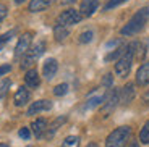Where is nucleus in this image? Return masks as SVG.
Wrapping results in <instances>:
<instances>
[{"mask_svg":"<svg viewBox=\"0 0 149 147\" xmlns=\"http://www.w3.org/2000/svg\"><path fill=\"white\" fill-rule=\"evenodd\" d=\"M148 19H149V7L139 8V10L131 16L130 21L122 28V34L123 36H134V34H138L139 31L144 29Z\"/></svg>","mask_w":149,"mask_h":147,"instance_id":"f257e3e1","label":"nucleus"},{"mask_svg":"<svg viewBox=\"0 0 149 147\" xmlns=\"http://www.w3.org/2000/svg\"><path fill=\"white\" fill-rule=\"evenodd\" d=\"M134 49H136V44L127 45V49H125V52L122 53V57L117 60V63H115V73L118 74L120 78H127L128 73H130L131 63H133Z\"/></svg>","mask_w":149,"mask_h":147,"instance_id":"f03ea898","label":"nucleus"},{"mask_svg":"<svg viewBox=\"0 0 149 147\" xmlns=\"http://www.w3.org/2000/svg\"><path fill=\"white\" fill-rule=\"evenodd\" d=\"M130 137H131L130 126H120L109 134L107 141H105V147H125L127 142L130 141Z\"/></svg>","mask_w":149,"mask_h":147,"instance_id":"7ed1b4c3","label":"nucleus"},{"mask_svg":"<svg viewBox=\"0 0 149 147\" xmlns=\"http://www.w3.org/2000/svg\"><path fill=\"white\" fill-rule=\"evenodd\" d=\"M44 50H45V44H44V42H37L34 47H31L29 50L24 53V57H23V62H21V68H23V70H26V68L33 66L34 63H36V60L44 53Z\"/></svg>","mask_w":149,"mask_h":147,"instance_id":"20e7f679","label":"nucleus"},{"mask_svg":"<svg viewBox=\"0 0 149 147\" xmlns=\"http://www.w3.org/2000/svg\"><path fill=\"white\" fill-rule=\"evenodd\" d=\"M102 102H104V103H102L101 112H102L104 116H107V115L112 113V112L115 110V107L118 105V102H120V92L117 91V89H112L110 92L105 94V97H104Z\"/></svg>","mask_w":149,"mask_h":147,"instance_id":"39448f33","label":"nucleus"},{"mask_svg":"<svg viewBox=\"0 0 149 147\" xmlns=\"http://www.w3.org/2000/svg\"><path fill=\"white\" fill-rule=\"evenodd\" d=\"M81 13L76 10H73V8H70V10H65L62 11L58 15V18H57V24L58 26H63V28H68V26H73L76 24V23L81 21Z\"/></svg>","mask_w":149,"mask_h":147,"instance_id":"423d86ee","label":"nucleus"},{"mask_svg":"<svg viewBox=\"0 0 149 147\" xmlns=\"http://www.w3.org/2000/svg\"><path fill=\"white\" fill-rule=\"evenodd\" d=\"M31 41H33V34L31 33H24L18 39V44H16V47H15V57L16 58L23 57L31 49Z\"/></svg>","mask_w":149,"mask_h":147,"instance_id":"0eeeda50","label":"nucleus"},{"mask_svg":"<svg viewBox=\"0 0 149 147\" xmlns=\"http://www.w3.org/2000/svg\"><path fill=\"white\" fill-rule=\"evenodd\" d=\"M136 84L138 86H148L149 84V58L139 66L136 73Z\"/></svg>","mask_w":149,"mask_h":147,"instance_id":"6e6552de","label":"nucleus"},{"mask_svg":"<svg viewBox=\"0 0 149 147\" xmlns=\"http://www.w3.org/2000/svg\"><path fill=\"white\" fill-rule=\"evenodd\" d=\"M57 70H58V63L55 58H47L42 65V73H44L45 79H52L57 74Z\"/></svg>","mask_w":149,"mask_h":147,"instance_id":"1a4fd4ad","label":"nucleus"},{"mask_svg":"<svg viewBox=\"0 0 149 147\" xmlns=\"http://www.w3.org/2000/svg\"><path fill=\"white\" fill-rule=\"evenodd\" d=\"M50 108H52V102H50V100H37V102L31 103V107L28 108L26 113L31 116V115H36V113H39V112H47V110H50Z\"/></svg>","mask_w":149,"mask_h":147,"instance_id":"9d476101","label":"nucleus"},{"mask_svg":"<svg viewBox=\"0 0 149 147\" xmlns=\"http://www.w3.org/2000/svg\"><path fill=\"white\" fill-rule=\"evenodd\" d=\"M99 3H101V0H81V8H79L81 16H91V15H94V11L97 10Z\"/></svg>","mask_w":149,"mask_h":147,"instance_id":"9b49d317","label":"nucleus"},{"mask_svg":"<svg viewBox=\"0 0 149 147\" xmlns=\"http://www.w3.org/2000/svg\"><path fill=\"white\" fill-rule=\"evenodd\" d=\"M133 99H134V84L133 83H128L122 89V92H120V103L122 105H128Z\"/></svg>","mask_w":149,"mask_h":147,"instance_id":"f8f14e48","label":"nucleus"},{"mask_svg":"<svg viewBox=\"0 0 149 147\" xmlns=\"http://www.w3.org/2000/svg\"><path fill=\"white\" fill-rule=\"evenodd\" d=\"M29 99H31V92L26 87H18V91L15 92V99L13 100H15L16 107H23L29 102Z\"/></svg>","mask_w":149,"mask_h":147,"instance_id":"ddd939ff","label":"nucleus"},{"mask_svg":"<svg viewBox=\"0 0 149 147\" xmlns=\"http://www.w3.org/2000/svg\"><path fill=\"white\" fill-rule=\"evenodd\" d=\"M31 129H33V132H34L36 137H42L45 134V131H47V120H44V118L34 120L33 125H31Z\"/></svg>","mask_w":149,"mask_h":147,"instance_id":"4468645a","label":"nucleus"},{"mask_svg":"<svg viewBox=\"0 0 149 147\" xmlns=\"http://www.w3.org/2000/svg\"><path fill=\"white\" fill-rule=\"evenodd\" d=\"M24 83H26V86H28V87H31V89L39 87V84H41V79H39V74H37V71L34 70V68H31L29 71H26Z\"/></svg>","mask_w":149,"mask_h":147,"instance_id":"2eb2a0df","label":"nucleus"},{"mask_svg":"<svg viewBox=\"0 0 149 147\" xmlns=\"http://www.w3.org/2000/svg\"><path fill=\"white\" fill-rule=\"evenodd\" d=\"M52 2H54V0H31L29 11H31V13L42 11V10H45V8L50 7V3H52Z\"/></svg>","mask_w":149,"mask_h":147,"instance_id":"dca6fc26","label":"nucleus"},{"mask_svg":"<svg viewBox=\"0 0 149 147\" xmlns=\"http://www.w3.org/2000/svg\"><path fill=\"white\" fill-rule=\"evenodd\" d=\"M65 121H67V116H58L55 121L50 125V128H47V131H45V136H47V137H52L54 134H55V131H57V129H58L62 125H63Z\"/></svg>","mask_w":149,"mask_h":147,"instance_id":"f3484780","label":"nucleus"},{"mask_svg":"<svg viewBox=\"0 0 149 147\" xmlns=\"http://www.w3.org/2000/svg\"><path fill=\"white\" fill-rule=\"evenodd\" d=\"M54 34H55V39H57V41L62 42L70 33H68L67 28H63V26H58V24H57L55 28H54Z\"/></svg>","mask_w":149,"mask_h":147,"instance_id":"a211bd4d","label":"nucleus"},{"mask_svg":"<svg viewBox=\"0 0 149 147\" xmlns=\"http://www.w3.org/2000/svg\"><path fill=\"white\" fill-rule=\"evenodd\" d=\"M139 141L143 144H149V121H146L141 131H139Z\"/></svg>","mask_w":149,"mask_h":147,"instance_id":"6ab92c4d","label":"nucleus"},{"mask_svg":"<svg viewBox=\"0 0 149 147\" xmlns=\"http://www.w3.org/2000/svg\"><path fill=\"white\" fill-rule=\"evenodd\" d=\"M62 147H79V137L78 136H68L62 142Z\"/></svg>","mask_w":149,"mask_h":147,"instance_id":"aec40b11","label":"nucleus"},{"mask_svg":"<svg viewBox=\"0 0 149 147\" xmlns=\"http://www.w3.org/2000/svg\"><path fill=\"white\" fill-rule=\"evenodd\" d=\"M15 33H16V31L13 29V31H8V33H5V34H2V36H0V50H2V49H3V45L11 39V36H15Z\"/></svg>","mask_w":149,"mask_h":147,"instance_id":"412c9836","label":"nucleus"},{"mask_svg":"<svg viewBox=\"0 0 149 147\" xmlns=\"http://www.w3.org/2000/svg\"><path fill=\"white\" fill-rule=\"evenodd\" d=\"M93 37H94L93 31H84V33H81V36H79V42H81V44H88V42L93 41Z\"/></svg>","mask_w":149,"mask_h":147,"instance_id":"4be33fe9","label":"nucleus"},{"mask_svg":"<svg viewBox=\"0 0 149 147\" xmlns=\"http://www.w3.org/2000/svg\"><path fill=\"white\" fill-rule=\"evenodd\" d=\"M10 79H2V81H0V99H2V97L5 96V94H7V91H8V87H10Z\"/></svg>","mask_w":149,"mask_h":147,"instance_id":"5701e85b","label":"nucleus"},{"mask_svg":"<svg viewBox=\"0 0 149 147\" xmlns=\"http://www.w3.org/2000/svg\"><path fill=\"white\" fill-rule=\"evenodd\" d=\"M67 92H68V86L67 84H58V86L54 87V94H55V96H65Z\"/></svg>","mask_w":149,"mask_h":147,"instance_id":"b1692460","label":"nucleus"},{"mask_svg":"<svg viewBox=\"0 0 149 147\" xmlns=\"http://www.w3.org/2000/svg\"><path fill=\"white\" fill-rule=\"evenodd\" d=\"M125 2H128V0H109L107 2V5H105V10H110V8H115V7H118V5H122V3H125Z\"/></svg>","mask_w":149,"mask_h":147,"instance_id":"393cba45","label":"nucleus"},{"mask_svg":"<svg viewBox=\"0 0 149 147\" xmlns=\"http://www.w3.org/2000/svg\"><path fill=\"white\" fill-rule=\"evenodd\" d=\"M18 134H19L21 139H29V137H31V129L29 128H21Z\"/></svg>","mask_w":149,"mask_h":147,"instance_id":"a878e982","label":"nucleus"},{"mask_svg":"<svg viewBox=\"0 0 149 147\" xmlns=\"http://www.w3.org/2000/svg\"><path fill=\"white\" fill-rule=\"evenodd\" d=\"M7 16V7L5 5H0V21Z\"/></svg>","mask_w":149,"mask_h":147,"instance_id":"bb28decb","label":"nucleus"},{"mask_svg":"<svg viewBox=\"0 0 149 147\" xmlns=\"http://www.w3.org/2000/svg\"><path fill=\"white\" fill-rule=\"evenodd\" d=\"M102 84H104V86H110V84H112V74H105Z\"/></svg>","mask_w":149,"mask_h":147,"instance_id":"cd10ccee","label":"nucleus"},{"mask_svg":"<svg viewBox=\"0 0 149 147\" xmlns=\"http://www.w3.org/2000/svg\"><path fill=\"white\" fill-rule=\"evenodd\" d=\"M10 70H11V66H10V65H5V66H2V68H0V76H2V74H5V73H8Z\"/></svg>","mask_w":149,"mask_h":147,"instance_id":"c85d7f7f","label":"nucleus"},{"mask_svg":"<svg viewBox=\"0 0 149 147\" xmlns=\"http://www.w3.org/2000/svg\"><path fill=\"white\" fill-rule=\"evenodd\" d=\"M62 2H63L65 5H70V3H74V2H76V0H62Z\"/></svg>","mask_w":149,"mask_h":147,"instance_id":"c756f323","label":"nucleus"},{"mask_svg":"<svg viewBox=\"0 0 149 147\" xmlns=\"http://www.w3.org/2000/svg\"><path fill=\"white\" fill-rule=\"evenodd\" d=\"M143 99H144V102H146V103H149V94H148V92H146L144 96H143Z\"/></svg>","mask_w":149,"mask_h":147,"instance_id":"7c9ffc66","label":"nucleus"},{"mask_svg":"<svg viewBox=\"0 0 149 147\" xmlns=\"http://www.w3.org/2000/svg\"><path fill=\"white\" fill-rule=\"evenodd\" d=\"M86 147H97V144H96V142H89Z\"/></svg>","mask_w":149,"mask_h":147,"instance_id":"2f4dec72","label":"nucleus"},{"mask_svg":"<svg viewBox=\"0 0 149 147\" xmlns=\"http://www.w3.org/2000/svg\"><path fill=\"white\" fill-rule=\"evenodd\" d=\"M23 2H26V0H15V3H16V5H21Z\"/></svg>","mask_w":149,"mask_h":147,"instance_id":"473e14b6","label":"nucleus"},{"mask_svg":"<svg viewBox=\"0 0 149 147\" xmlns=\"http://www.w3.org/2000/svg\"><path fill=\"white\" fill-rule=\"evenodd\" d=\"M128 147H139V146H138V142H131Z\"/></svg>","mask_w":149,"mask_h":147,"instance_id":"72a5a7b5","label":"nucleus"},{"mask_svg":"<svg viewBox=\"0 0 149 147\" xmlns=\"http://www.w3.org/2000/svg\"><path fill=\"white\" fill-rule=\"evenodd\" d=\"M0 147H10L8 144H0Z\"/></svg>","mask_w":149,"mask_h":147,"instance_id":"f704fd0d","label":"nucleus"}]
</instances>
